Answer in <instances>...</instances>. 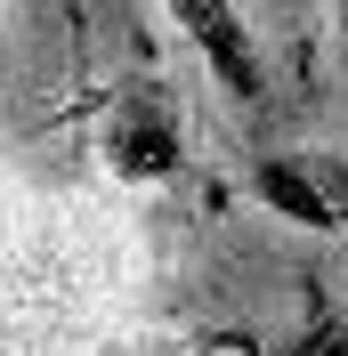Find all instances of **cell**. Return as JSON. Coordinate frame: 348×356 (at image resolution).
<instances>
[{
  "label": "cell",
  "mask_w": 348,
  "mask_h": 356,
  "mask_svg": "<svg viewBox=\"0 0 348 356\" xmlns=\"http://www.w3.org/2000/svg\"><path fill=\"white\" fill-rule=\"evenodd\" d=\"M171 8V24L195 41V57L211 65V81L235 97V106H260L267 97V57L260 41H251V24H243L235 0H162Z\"/></svg>",
  "instance_id": "obj_3"
},
{
  "label": "cell",
  "mask_w": 348,
  "mask_h": 356,
  "mask_svg": "<svg viewBox=\"0 0 348 356\" xmlns=\"http://www.w3.org/2000/svg\"><path fill=\"white\" fill-rule=\"evenodd\" d=\"M97 154H106L113 178H130V186H154V178H171L187 162V113H178V97L154 73L113 81L106 122H97Z\"/></svg>",
  "instance_id": "obj_1"
},
{
  "label": "cell",
  "mask_w": 348,
  "mask_h": 356,
  "mask_svg": "<svg viewBox=\"0 0 348 356\" xmlns=\"http://www.w3.org/2000/svg\"><path fill=\"white\" fill-rule=\"evenodd\" d=\"M0 41H8V0H0Z\"/></svg>",
  "instance_id": "obj_6"
},
{
  "label": "cell",
  "mask_w": 348,
  "mask_h": 356,
  "mask_svg": "<svg viewBox=\"0 0 348 356\" xmlns=\"http://www.w3.org/2000/svg\"><path fill=\"white\" fill-rule=\"evenodd\" d=\"M332 57H340V81H348V0H332Z\"/></svg>",
  "instance_id": "obj_5"
},
{
  "label": "cell",
  "mask_w": 348,
  "mask_h": 356,
  "mask_svg": "<svg viewBox=\"0 0 348 356\" xmlns=\"http://www.w3.org/2000/svg\"><path fill=\"white\" fill-rule=\"evenodd\" d=\"M251 195L308 235L348 227V146H267L251 154Z\"/></svg>",
  "instance_id": "obj_2"
},
{
  "label": "cell",
  "mask_w": 348,
  "mask_h": 356,
  "mask_svg": "<svg viewBox=\"0 0 348 356\" xmlns=\"http://www.w3.org/2000/svg\"><path fill=\"white\" fill-rule=\"evenodd\" d=\"M276 356H348V316L332 308L324 284L300 291V324H292V340H283Z\"/></svg>",
  "instance_id": "obj_4"
}]
</instances>
